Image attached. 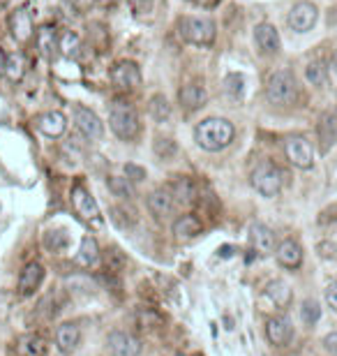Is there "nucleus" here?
Masks as SVG:
<instances>
[{"label":"nucleus","instance_id":"nucleus-1","mask_svg":"<svg viewBox=\"0 0 337 356\" xmlns=\"http://www.w3.org/2000/svg\"><path fill=\"white\" fill-rule=\"evenodd\" d=\"M236 137L234 123L227 121V118H206L194 128V141L196 146L208 150V153H217V150L227 148Z\"/></svg>","mask_w":337,"mask_h":356},{"label":"nucleus","instance_id":"nucleus-2","mask_svg":"<svg viewBox=\"0 0 337 356\" xmlns=\"http://www.w3.org/2000/svg\"><path fill=\"white\" fill-rule=\"evenodd\" d=\"M296 95H298V86H296V79L289 70H277L268 77L266 81V100L275 107H289V104L296 102Z\"/></svg>","mask_w":337,"mask_h":356},{"label":"nucleus","instance_id":"nucleus-3","mask_svg":"<svg viewBox=\"0 0 337 356\" xmlns=\"http://www.w3.org/2000/svg\"><path fill=\"white\" fill-rule=\"evenodd\" d=\"M178 35L194 47H210L215 42V23L206 17H183L178 21Z\"/></svg>","mask_w":337,"mask_h":356},{"label":"nucleus","instance_id":"nucleus-4","mask_svg":"<svg viewBox=\"0 0 337 356\" xmlns=\"http://www.w3.org/2000/svg\"><path fill=\"white\" fill-rule=\"evenodd\" d=\"M109 125L114 130L116 137H121L125 141H132L136 139L139 130H141V123H139V116L132 104L127 102H114L111 104V111H109Z\"/></svg>","mask_w":337,"mask_h":356},{"label":"nucleus","instance_id":"nucleus-5","mask_svg":"<svg viewBox=\"0 0 337 356\" xmlns=\"http://www.w3.org/2000/svg\"><path fill=\"white\" fill-rule=\"evenodd\" d=\"M249 183L252 188L266 199H273V197L280 195L282 190V171L275 162L270 160H261L249 174Z\"/></svg>","mask_w":337,"mask_h":356},{"label":"nucleus","instance_id":"nucleus-6","mask_svg":"<svg viewBox=\"0 0 337 356\" xmlns=\"http://www.w3.org/2000/svg\"><path fill=\"white\" fill-rule=\"evenodd\" d=\"M284 153H287V160L298 169H309L314 164V148L305 137L294 135L284 141Z\"/></svg>","mask_w":337,"mask_h":356},{"label":"nucleus","instance_id":"nucleus-7","mask_svg":"<svg viewBox=\"0 0 337 356\" xmlns=\"http://www.w3.org/2000/svg\"><path fill=\"white\" fill-rule=\"evenodd\" d=\"M289 28L294 32H309L319 21V8L309 0H303V3H296L292 12H289Z\"/></svg>","mask_w":337,"mask_h":356},{"label":"nucleus","instance_id":"nucleus-8","mask_svg":"<svg viewBox=\"0 0 337 356\" xmlns=\"http://www.w3.org/2000/svg\"><path fill=\"white\" fill-rule=\"evenodd\" d=\"M74 125L88 141H100L104 137V125L100 121V116L95 111H90L88 107H81V104L74 107Z\"/></svg>","mask_w":337,"mask_h":356},{"label":"nucleus","instance_id":"nucleus-9","mask_svg":"<svg viewBox=\"0 0 337 356\" xmlns=\"http://www.w3.org/2000/svg\"><path fill=\"white\" fill-rule=\"evenodd\" d=\"M111 81L123 90H134L141 86L143 77L134 61H118L114 68H111Z\"/></svg>","mask_w":337,"mask_h":356},{"label":"nucleus","instance_id":"nucleus-10","mask_svg":"<svg viewBox=\"0 0 337 356\" xmlns=\"http://www.w3.org/2000/svg\"><path fill=\"white\" fill-rule=\"evenodd\" d=\"M316 137H319V150L323 155L337 146V109L323 111L316 125Z\"/></svg>","mask_w":337,"mask_h":356},{"label":"nucleus","instance_id":"nucleus-11","mask_svg":"<svg viewBox=\"0 0 337 356\" xmlns=\"http://www.w3.org/2000/svg\"><path fill=\"white\" fill-rule=\"evenodd\" d=\"M266 338L270 345L287 347L294 338V324L287 315H275L266 322Z\"/></svg>","mask_w":337,"mask_h":356},{"label":"nucleus","instance_id":"nucleus-12","mask_svg":"<svg viewBox=\"0 0 337 356\" xmlns=\"http://www.w3.org/2000/svg\"><path fill=\"white\" fill-rule=\"evenodd\" d=\"M107 347L111 356H139L141 354V340L134 338L127 331H114L109 333Z\"/></svg>","mask_w":337,"mask_h":356},{"label":"nucleus","instance_id":"nucleus-13","mask_svg":"<svg viewBox=\"0 0 337 356\" xmlns=\"http://www.w3.org/2000/svg\"><path fill=\"white\" fill-rule=\"evenodd\" d=\"M72 204H74L76 213L81 217H85V220L100 222V206H97L95 197H92L88 190L81 186V183H76V186L72 188Z\"/></svg>","mask_w":337,"mask_h":356},{"label":"nucleus","instance_id":"nucleus-14","mask_svg":"<svg viewBox=\"0 0 337 356\" xmlns=\"http://www.w3.org/2000/svg\"><path fill=\"white\" fill-rule=\"evenodd\" d=\"M254 44L256 49L261 51L263 56H275L277 51H280L282 42H280V32H277V28L273 23H259L254 28Z\"/></svg>","mask_w":337,"mask_h":356},{"label":"nucleus","instance_id":"nucleus-15","mask_svg":"<svg viewBox=\"0 0 337 356\" xmlns=\"http://www.w3.org/2000/svg\"><path fill=\"white\" fill-rule=\"evenodd\" d=\"M275 257L280 261V266L289 268V271H296V268L303 266V248L298 241L294 239H284L280 246L275 248Z\"/></svg>","mask_w":337,"mask_h":356},{"label":"nucleus","instance_id":"nucleus-16","mask_svg":"<svg viewBox=\"0 0 337 356\" xmlns=\"http://www.w3.org/2000/svg\"><path fill=\"white\" fill-rule=\"evenodd\" d=\"M44 280V266L39 261H30L23 266L21 275H19V294L21 296H30L35 294L39 285Z\"/></svg>","mask_w":337,"mask_h":356},{"label":"nucleus","instance_id":"nucleus-17","mask_svg":"<svg viewBox=\"0 0 337 356\" xmlns=\"http://www.w3.org/2000/svg\"><path fill=\"white\" fill-rule=\"evenodd\" d=\"M8 26H10V32L12 37L17 39V42H28L30 35H32V17L28 8H19L10 14L8 19Z\"/></svg>","mask_w":337,"mask_h":356},{"label":"nucleus","instance_id":"nucleus-18","mask_svg":"<svg viewBox=\"0 0 337 356\" xmlns=\"http://www.w3.org/2000/svg\"><path fill=\"white\" fill-rule=\"evenodd\" d=\"M169 190L176 204H181V206H192V204L199 201V190H196V183L190 176H178L169 186Z\"/></svg>","mask_w":337,"mask_h":356},{"label":"nucleus","instance_id":"nucleus-19","mask_svg":"<svg viewBox=\"0 0 337 356\" xmlns=\"http://www.w3.org/2000/svg\"><path fill=\"white\" fill-rule=\"evenodd\" d=\"M178 102L185 111H196L208 102V93L201 83H187L178 90Z\"/></svg>","mask_w":337,"mask_h":356},{"label":"nucleus","instance_id":"nucleus-20","mask_svg":"<svg viewBox=\"0 0 337 356\" xmlns=\"http://www.w3.org/2000/svg\"><path fill=\"white\" fill-rule=\"evenodd\" d=\"M174 208H176V199H174V195H171L169 188H160V190H155V192H150L148 210L157 217V220L171 215L174 213Z\"/></svg>","mask_w":337,"mask_h":356},{"label":"nucleus","instance_id":"nucleus-21","mask_svg":"<svg viewBox=\"0 0 337 356\" xmlns=\"http://www.w3.org/2000/svg\"><path fill=\"white\" fill-rule=\"evenodd\" d=\"M249 243H252V248L259 255L275 253V234H273V229L266 227V225H261V222H254V225L249 227Z\"/></svg>","mask_w":337,"mask_h":356},{"label":"nucleus","instance_id":"nucleus-22","mask_svg":"<svg viewBox=\"0 0 337 356\" xmlns=\"http://www.w3.org/2000/svg\"><path fill=\"white\" fill-rule=\"evenodd\" d=\"M37 128L42 135L51 137V139H58L65 130H68V118L61 111H46L37 118Z\"/></svg>","mask_w":337,"mask_h":356},{"label":"nucleus","instance_id":"nucleus-23","mask_svg":"<svg viewBox=\"0 0 337 356\" xmlns=\"http://www.w3.org/2000/svg\"><path fill=\"white\" fill-rule=\"evenodd\" d=\"M56 347L61 349L63 354H70L74 352L79 347V342H81V331H79L76 324H72V322H65L56 328Z\"/></svg>","mask_w":337,"mask_h":356},{"label":"nucleus","instance_id":"nucleus-24","mask_svg":"<svg viewBox=\"0 0 337 356\" xmlns=\"http://www.w3.org/2000/svg\"><path fill=\"white\" fill-rule=\"evenodd\" d=\"M49 345L39 333H25L17 340V354L19 356H46Z\"/></svg>","mask_w":337,"mask_h":356},{"label":"nucleus","instance_id":"nucleus-25","mask_svg":"<svg viewBox=\"0 0 337 356\" xmlns=\"http://www.w3.org/2000/svg\"><path fill=\"white\" fill-rule=\"evenodd\" d=\"M201 220L196 215H181L178 220L174 222V234L176 239L181 241H190V239H196L201 234Z\"/></svg>","mask_w":337,"mask_h":356},{"label":"nucleus","instance_id":"nucleus-26","mask_svg":"<svg viewBox=\"0 0 337 356\" xmlns=\"http://www.w3.org/2000/svg\"><path fill=\"white\" fill-rule=\"evenodd\" d=\"M37 49L39 54L44 58H54V54L58 51V35H56V28H51V26H42V28L37 30Z\"/></svg>","mask_w":337,"mask_h":356},{"label":"nucleus","instance_id":"nucleus-27","mask_svg":"<svg viewBox=\"0 0 337 356\" xmlns=\"http://www.w3.org/2000/svg\"><path fill=\"white\" fill-rule=\"evenodd\" d=\"M100 259V246L92 236H83L81 239V246H79V253H76V264L79 266H92Z\"/></svg>","mask_w":337,"mask_h":356},{"label":"nucleus","instance_id":"nucleus-28","mask_svg":"<svg viewBox=\"0 0 337 356\" xmlns=\"http://www.w3.org/2000/svg\"><path fill=\"white\" fill-rule=\"evenodd\" d=\"M266 296H268L270 301L275 303L277 308H287L289 303H292V299H294L292 287H289L284 280H273V282H268V287H266Z\"/></svg>","mask_w":337,"mask_h":356},{"label":"nucleus","instance_id":"nucleus-29","mask_svg":"<svg viewBox=\"0 0 337 356\" xmlns=\"http://www.w3.org/2000/svg\"><path fill=\"white\" fill-rule=\"evenodd\" d=\"M305 79L316 88H323V86H328V68L323 61H312L307 63L305 68Z\"/></svg>","mask_w":337,"mask_h":356},{"label":"nucleus","instance_id":"nucleus-30","mask_svg":"<svg viewBox=\"0 0 337 356\" xmlns=\"http://www.w3.org/2000/svg\"><path fill=\"white\" fill-rule=\"evenodd\" d=\"M5 75L10 77V81H21L25 75V58L21 51H14V54H8V65H5Z\"/></svg>","mask_w":337,"mask_h":356},{"label":"nucleus","instance_id":"nucleus-31","mask_svg":"<svg viewBox=\"0 0 337 356\" xmlns=\"http://www.w3.org/2000/svg\"><path fill=\"white\" fill-rule=\"evenodd\" d=\"M148 109H150V116H153L157 123H167L169 118H171V104H169V100L162 93H157V95L150 97Z\"/></svg>","mask_w":337,"mask_h":356},{"label":"nucleus","instance_id":"nucleus-32","mask_svg":"<svg viewBox=\"0 0 337 356\" xmlns=\"http://www.w3.org/2000/svg\"><path fill=\"white\" fill-rule=\"evenodd\" d=\"M136 324H139V328H143V331H155V328L162 326V315L155 313L153 308H139Z\"/></svg>","mask_w":337,"mask_h":356},{"label":"nucleus","instance_id":"nucleus-33","mask_svg":"<svg viewBox=\"0 0 337 356\" xmlns=\"http://www.w3.org/2000/svg\"><path fill=\"white\" fill-rule=\"evenodd\" d=\"M58 49H61L63 56H76L79 49H81V37L76 35L74 30H65L61 37H58Z\"/></svg>","mask_w":337,"mask_h":356},{"label":"nucleus","instance_id":"nucleus-34","mask_svg":"<svg viewBox=\"0 0 337 356\" xmlns=\"http://www.w3.org/2000/svg\"><path fill=\"white\" fill-rule=\"evenodd\" d=\"M109 190L116 197H121V199H132V197H134L132 181H130V178H123V176H111L109 178Z\"/></svg>","mask_w":337,"mask_h":356},{"label":"nucleus","instance_id":"nucleus-35","mask_svg":"<svg viewBox=\"0 0 337 356\" xmlns=\"http://www.w3.org/2000/svg\"><path fill=\"white\" fill-rule=\"evenodd\" d=\"M153 148H155V155L162 157V160H171V157L176 155V150H178L176 141L171 139V137H155Z\"/></svg>","mask_w":337,"mask_h":356},{"label":"nucleus","instance_id":"nucleus-36","mask_svg":"<svg viewBox=\"0 0 337 356\" xmlns=\"http://www.w3.org/2000/svg\"><path fill=\"white\" fill-rule=\"evenodd\" d=\"M104 261H107V271H111V273H121L123 268H125V264H127L125 255L118 248L107 250V255H104Z\"/></svg>","mask_w":337,"mask_h":356},{"label":"nucleus","instance_id":"nucleus-37","mask_svg":"<svg viewBox=\"0 0 337 356\" xmlns=\"http://www.w3.org/2000/svg\"><path fill=\"white\" fill-rule=\"evenodd\" d=\"M224 90L229 93V97L238 100L243 95V90H245V79H243V75H229L224 79Z\"/></svg>","mask_w":337,"mask_h":356},{"label":"nucleus","instance_id":"nucleus-38","mask_svg":"<svg viewBox=\"0 0 337 356\" xmlns=\"http://www.w3.org/2000/svg\"><path fill=\"white\" fill-rule=\"evenodd\" d=\"M300 317H303V322H305V324L314 326L316 322H319V317H321V308H319V303H316V301H305V303H303V308H300Z\"/></svg>","mask_w":337,"mask_h":356},{"label":"nucleus","instance_id":"nucleus-39","mask_svg":"<svg viewBox=\"0 0 337 356\" xmlns=\"http://www.w3.org/2000/svg\"><path fill=\"white\" fill-rule=\"evenodd\" d=\"M68 234L65 232H49L44 236V246L49 250H54V253H63L65 248H68Z\"/></svg>","mask_w":337,"mask_h":356},{"label":"nucleus","instance_id":"nucleus-40","mask_svg":"<svg viewBox=\"0 0 337 356\" xmlns=\"http://www.w3.org/2000/svg\"><path fill=\"white\" fill-rule=\"evenodd\" d=\"M125 176H127L132 183H139L146 178V169L139 167V164H125Z\"/></svg>","mask_w":337,"mask_h":356},{"label":"nucleus","instance_id":"nucleus-41","mask_svg":"<svg viewBox=\"0 0 337 356\" xmlns=\"http://www.w3.org/2000/svg\"><path fill=\"white\" fill-rule=\"evenodd\" d=\"M323 349H326L328 354H337V331H333V333H328L326 338H323Z\"/></svg>","mask_w":337,"mask_h":356},{"label":"nucleus","instance_id":"nucleus-42","mask_svg":"<svg viewBox=\"0 0 337 356\" xmlns=\"http://www.w3.org/2000/svg\"><path fill=\"white\" fill-rule=\"evenodd\" d=\"M326 303H328V306L333 308L335 313H337V282H335V285H330V287L326 289Z\"/></svg>","mask_w":337,"mask_h":356},{"label":"nucleus","instance_id":"nucleus-43","mask_svg":"<svg viewBox=\"0 0 337 356\" xmlns=\"http://www.w3.org/2000/svg\"><path fill=\"white\" fill-rule=\"evenodd\" d=\"M97 0H74V5H76V10H90L92 5H95Z\"/></svg>","mask_w":337,"mask_h":356},{"label":"nucleus","instance_id":"nucleus-44","mask_svg":"<svg viewBox=\"0 0 337 356\" xmlns=\"http://www.w3.org/2000/svg\"><path fill=\"white\" fill-rule=\"evenodd\" d=\"M190 3H194V5H199V8H215L220 0H190Z\"/></svg>","mask_w":337,"mask_h":356},{"label":"nucleus","instance_id":"nucleus-45","mask_svg":"<svg viewBox=\"0 0 337 356\" xmlns=\"http://www.w3.org/2000/svg\"><path fill=\"white\" fill-rule=\"evenodd\" d=\"M5 65H8V54H5V51L0 49V77L5 75Z\"/></svg>","mask_w":337,"mask_h":356},{"label":"nucleus","instance_id":"nucleus-46","mask_svg":"<svg viewBox=\"0 0 337 356\" xmlns=\"http://www.w3.org/2000/svg\"><path fill=\"white\" fill-rule=\"evenodd\" d=\"M333 70H335V75H337V51H335V56H333Z\"/></svg>","mask_w":337,"mask_h":356},{"label":"nucleus","instance_id":"nucleus-47","mask_svg":"<svg viewBox=\"0 0 337 356\" xmlns=\"http://www.w3.org/2000/svg\"><path fill=\"white\" fill-rule=\"evenodd\" d=\"M176 356H183V354H176Z\"/></svg>","mask_w":337,"mask_h":356},{"label":"nucleus","instance_id":"nucleus-48","mask_svg":"<svg viewBox=\"0 0 337 356\" xmlns=\"http://www.w3.org/2000/svg\"><path fill=\"white\" fill-rule=\"evenodd\" d=\"M335 356H337V354H335Z\"/></svg>","mask_w":337,"mask_h":356}]
</instances>
